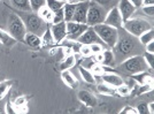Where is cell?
<instances>
[{
    "label": "cell",
    "mask_w": 154,
    "mask_h": 114,
    "mask_svg": "<svg viewBox=\"0 0 154 114\" xmlns=\"http://www.w3.org/2000/svg\"><path fill=\"white\" fill-rule=\"evenodd\" d=\"M21 19L23 20L24 24H26V31L32 32L35 35H37L39 37H42L44 35V32L50 28L48 24L46 23L44 20H42L37 14H32L28 13L21 16Z\"/></svg>",
    "instance_id": "6da1fadb"
},
{
    "label": "cell",
    "mask_w": 154,
    "mask_h": 114,
    "mask_svg": "<svg viewBox=\"0 0 154 114\" xmlns=\"http://www.w3.org/2000/svg\"><path fill=\"white\" fill-rule=\"evenodd\" d=\"M93 29L106 46H108L110 49H113L115 46V44L119 40V30L117 29L108 24H105V23L94 25Z\"/></svg>",
    "instance_id": "7a4b0ae2"
},
{
    "label": "cell",
    "mask_w": 154,
    "mask_h": 114,
    "mask_svg": "<svg viewBox=\"0 0 154 114\" xmlns=\"http://www.w3.org/2000/svg\"><path fill=\"white\" fill-rule=\"evenodd\" d=\"M122 29L129 32L131 36L138 38L141 33H144L149 29H153V27H152V23L148 22L147 20L140 19V17H137V19L131 17V19L127 20L125 22H123Z\"/></svg>",
    "instance_id": "3957f363"
},
{
    "label": "cell",
    "mask_w": 154,
    "mask_h": 114,
    "mask_svg": "<svg viewBox=\"0 0 154 114\" xmlns=\"http://www.w3.org/2000/svg\"><path fill=\"white\" fill-rule=\"evenodd\" d=\"M8 32L16 40L24 39V36L28 31H26V24L20 15H16V14L9 15V17H8Z\"/></svg>",
    "instance_id": "277c9868"
},
{
    "label": "cell",
    "mask_w": 154,
    "mask_h": 114,
    "mask_svg": "<svg viewBox=\"0 0 154 114\" xmlns=\"http://www.w3.org/2000/svg\"><path fill=\"white\" fill-rule=\"evenodd\" d=\"M121 69L128 74H138L140 71L147 69V65L145 62L143 55H132V57L125 59L121 63Z\"/></svg>",
    "instance_id": "5b68a950"
},
{
    "label": "cell",
    "mask_w": 154,
    "mask_h": 114,
    "mask_svg": "<svg viewBox=\"0 0 154 114\" xmlns=\"http://www.w3.org/2000/svg\"><path fill=\"white\" fill-rule=\"evenodd\" d=\"M106 14H107V12L105 11V8L103 6L98 5L94 1H90L88 15H86V24L89 27H94L97 24L103 23Z\"/></svg>",
    "instance_id": "8992f818"
},
{
    "label": "cell",
    "mask_w": 154,
    "mask_h": 114,
    "mask_svg": "<svg viewBox=\"0 0 154 114\" xmlns=\"http://www.w3.org/2000/svg\"><path fill=\"white\" fill-rule=\"evenodd\" d=\"M88 28H89V25L86 23H78L75 21L67 22V39L77 40L85 32Z\"/></svg>",
    "instance_id": "52a82bcc"
},
{
    "label": "cell",
    "mask_w": 154,
    "mask_h": 114,
    "mask_svg": "<svg viewBox=\"0 0 154 114\" xmlns=\"http://www.w3.org/2000/svg\"><path fill=\"white\" fill-rule=\"evenodd\" d=\"M103 23L110 25V27L115 28L117 30L122 29L123 20L120 12H119V9H117V7H113L107 12L106 16H105V20H103Z\"/></svg>",
    "instance_id": "ba28073f"
},
{
    "label": "cell",
    "mask_w": 154,
    "mask_h": 114,
    "mask_svg": "<svg viewBox=\"0 0 154 114\" xmlns=\"http://www.w3.org/2000/svg\"><path fill=\"white\" fill-rule=\"evenodd\" d=\"M113 49H115L117 54H121V55H130V54L135 51L136 46L132 39L123 37L122 39H119V40H117V43H116L115 46H114Z\"/></svg>",
    "instance_id": "9c48e42d"
},
{
    "label": "cell",
    "mask_w": 154,
    "mask_h": 114,
    "mask_svg": "<svg viewBox=\"0 0 154 114\" xmlns=\"http://www.w3.org/2000/svg\"><path fill=\"white\" fill-rule=\"evenodd\" d=\"M77 42L79 44H85V45H91V44H94V43H98V44H103V42L99 38V36L97 35V32L94 31L93 27H89L81 37L77 39ZM106 46V45H105Z\"/></svg>",
    "instance_id": "30bf717a"
},
{
    "label": "cell",
    "mask_w": 154,
    "mask_h": 114,
    "mask_svg": "<svg viewBox=\"0 0 154 114\" xmlns=\"http://www.w3.org/2000/svg\"><path fill=\"white\" fill-rule=\"evenodd\" d=\"M50 29H51V32L53 35L55 44L61 43L62 40H64L67 38V22L66 21H62L60 23L51 24Z\"/></svg>",
    "instance_id": "8fae6325"
},
{
    "label": "cell",
    "mask_w": 154,
    "mask_h": 114,
    "mask_svg": "<svg viewBox=\"0 0 154 114\" xmlns=\"http://www.w3.org/2000/svg\"><path fill=\"white\" fill-rule=\"evenodd\" d=\"M75 4H76V7H75L72 21L78 22V23H86V15H88L90 1H79Z\"/></svg>",
    "instance_id": "7c38bea8"
},
{
    "label": "cell",
    "mask_w": 154,
    "mask_h": 114,
    "mask_svg": "<svg viewBox=\"0 0 154 114\" xmlns=\"http://www.w3.org/2000/svg\"><path fill=\"white\" fill-rule=\"evenodd\" d=\"M117 9L122 16L123 22H125L127 20L131 19L132 15L135 14L136 8L129 0H119V5H117Z\"/></svg>",
    "instance_id": "4fadbf2b"
},
{
    "label": "cell",
    "mask_w": 154,
    "mask_h": 114,
    "mask_svg": "<svg viewBox=\"0 0 154 114\" xmlns=\"http://www.w3.org/2000/svg\"><path fill=\"white\" fill-rule=\"evenodd\" d=\"M78 99L81 103H83L85 106L88 107H94L97 104H98V99L93 93H91L90 91H86V90H81L78 92Z\"/></svg>",
    "instance_id": "5bb4252c"
},
{
    "label": "cell",
    "mask_w": 154,
    "mask_h": 114,
    "mask_svg": "<svg viewBox=\"0 0 154 114\" xmlns=\"http://www.w3.org/2000/svg\"><path fill=\"white\" fill-rule=\"evenodd\" d=\"M101 81L106 84H108L113 88H117L121 84H123V78L120 75H117L115 73H105L100 76Z\"/></svg>",
    "instance_id": "9a60e30c"
},
{
    "label": "cell",
    "mask_w": 154,
    "mask_h": 114,
    "mask_svg": "<svg viewBox=\"0 0 154 114\" xmlns=\"http://www.w3.org/2000/svg\"><path fill=\"white\" fill-rule=\"evenodd\" d=\"M61 78L69 88H76L77 87V80L75 75L70 71V69L67 70H61Z\"/></svg>",
    "instance_id": "2e32d148"
},
{
    "label": "cell",
    "mask_w": 154,
    "mask_h": 114,
    "mask_svg": "<svg viewBox=\"0 0 154 114\" xmlns=\"http://www.w3.org/2000/svg\"><path fill=\"white\" fill-rule=\"evenodd\" d=\"M37 15H38L42 20H44L47 24H52V23H53V19H54V12H52L51 9L46 6V5L39 9L38 12H37Z\"/></svg>",
    "instance_id": "e0dca14e"
},
{
    "label": "cell",
    "mask_w": 154,
    "mask_h": 114,
    "mask_svg": "<svg viewBox=\"0 0 154 114\" xmlns=\"http://www.w3.org/2000/svg\"><path fill=\"white\" fill-rule=\"evenodd\" d=\"M23 42L29 45L30 47H39L42 45V37H39L32 32H26Z\"/></svg>",
    "instance_id": "ac0fdd59"
},
{
    "label": "cell",
    "mask_w": 154,
    "mask_h": 114,
    "mask_svg": "<svg viewBox=\"0 0 154 114\" xmlns=\"http://www.w3.org/2000/svg\"><path fill=\"white\" fill-rule=\"evenodd\" d=\"M132 78L135 80L136 83H139V84H147V83H153V77L152 74H148L146 70L140 71L138 74H134Z\"/></svg>",
    "instance_id": "d6986e66"
},
{
    "label": "cell",
    "mask_w": 154,
    "mask_h": 114,
    "mask_svg": "<svg viewBox=\"0 0 154 114\" xmlns=\"http://www.w3.org/2000/svg\"><path fill=\"white\" fill-rule=\"evenodd\" d=\"M75 7H76L75 2H67V4H64L63 13H64V21L66 22L72 21L74 13H75Z\"/></svg>",
    "instance_id": "ffe728a7"
},
{
    "label": "cell",
    "mask_w": 154,
    "mask_h": 114,
    "mask_svg": "<svg viewBox=\"0 0 154 114\" xmlns=\"http://www.w3.org/2000/svg\"><path fill=\"white\" fill-rule=\"evenodd\" d=\"M115 63V55L110 50H103V62L101 65L103 66H108L113 67Z\"/></svg>",
    "instance_id": "44dd1931"
},
{
    "label": "cell",
    "mask_w": 154,
    "mask_h": 114,
    "mask_svg": "<svg viewBox=\"0 0 154 114\" xmlns=\"http://www.w3.org/2000/svg\"><path fill=\"white\" fill-rule=\"evenodd\" d=\"M79 74L81 77L83 78V81H85L86 83H90V84H94L96 83V76L92 74V71L89 69H86L85 67H79Z\"/></svg>",
    "instance_id": "7402d4cb"
},
{
    "label": "cell",
    "mask_w": 154,
    "mask_h": 114,
    "mask_svg": "<svg viewBox=\"0 0 154 114\" xmlns=\"http://www.w3.org/2000/svg\"><path fill=\"white\" fill-rule=\"evenodd\" d=\"M16 42H17V40L14 39V38L11 36L9 32L4 31V30L0 29V43H2L4 45H6V46H8V47H11V46H13Z\"/></svg>",
    "instance_id": "603a6c76"
},
{
    "label": "cell",
    "mask_w": 154,
    "mask_h": 114,
    "mask_svg": "<svg viewBox=\"0 0 154 114\" xmlns=\"http://www.w3.org/2000/svg\"><path fill=\"white\" fill-rule=\"evenodd\" d=\"M13 6L17 8L20 11L23 12H31V7H30V1L29 0H11Z\"/></svg>",
    "instance_id": "cb8c5ba5"
},
{
    "label": "cell",
    "mask_w": 154,
    "mask_h": 114,
    "mask_svg": "<svg viewBox=\"0 0 154 114\" xmlns=\"http://www.w3.org/2000/svg\"><path fill=\"white\" fill-rule=\"evenodd\" d=\"M75 65H76V58H75L74 54H69V55H67V58L62 61L61 66H60V69L61 70L70 69Z\"/></svg>",
    "instance_id": "d4e9b609"
},
{
    "label": "cell",
    "mask_w": 154,
    "mask_h": 114,
    "mask_svg": "<svg viewBox=\"0 0 154 114\" xmlns=\"http://www.w3.org/2000/svg\"><path fill=\"white\" fill-rule=\"evenodd\" d=\"M98 91L101 93V95H107V96H110V95H114L116 92V88H113V87H110L108 84H106V83H100V84H98Z\"/></svg>",
    "instance_id": "484cf974"
},
{
    "label": "cell",
    "mask_w": 154,
    "mask_h": 114,
    "mask_svg": "<svg viewBox=\"0 0 154 114\" xmlns=\"http://www.w3.org/2000/svg\"><path fill=\"white\" fill-rule=\"evenodd\" d=\"M139 42H140L141 44L145 45L147 44V43H149V42H152V40H154V32H153V29H149V30H147V31H145L144 33H141L140 36H139Z\"/></svg>",
    "instance_id": "4316f807"
},
{
    "label": "cell",
    "mask_w": 154,
    "mask_h": 114,
    "mask_svg": "<svg viewBox=\"0 0 154 114\" xmlns=\"http://www.w3.org/2000/svg\"><path fill=\"white\" fill-rule=\"evenodd\" d=\"M13 85V81H2L0 82V100L5 98V96L9 92V90Z\"/></svg>",
    "instance_id": "83f0119b"
},
{
    "label": "cell",
    "mask_w": 154,
    "mask_h": 114,
    "mask_svg": "<svg viewBox=\"0 0 154 114\" xmlns=\"http://www.w3.org/2000/svg\"><path fill=\"white\" fill-rule=\"evenodd\" d=\"M46 6L48 7L52 12H57L59 9L63 8L64 2L59 1V0H46Z\"/></svg>",
    "instance_id": "f1b7e54d"
},
{
    "label": "cell",
    "mask_w": 154,
    "mask_h": 114,
    "mask_svg": "<svg viewBox=\"0 0 154 114\" xmlns=\"http://www.w3.org/2000/svg\"><path fill=\"white\" fill-rule=\"evenodd\" d=\"M42 44L44 45H52V44H55V42H54V38H53V35H52L51 32V29L48 28L45 32H44V35L42 36Z\"/></svg>",
    "instance_id": "f546056e"
},
{
    "label": "cell",
    "mask_w": 154,
    "mask_h": 114,
    "mask_svg": "<svg viewBox=\"0 0 154 114\" xmlns=\"http://www.w3.org/2000/svg\"><path fill=\"white\" fill-rule=\"evenodd\" d=\"M107 71H110V69H107L106 66H103L101 63L94 65V66L92 67V74L94 76H101L103 74L107 73Z\"/></svg>",
    "instance_id": "4dcf8cb0"
},
{
    "label": "cell",
    "mask_w": 154,
    "mask_h": 114,
    "mask_svg": "<svg viewBox=\"0 0 154 114\" xmlns=\"http://www.w3.org/2000/svg\"><path fill=\"white\" fill-rule=\"evenodd\" d=\"M30 1V7L32 12H38L42 7L46 5V0H29Z\"/></svg>",
    "instance_id": "1f68e13d"
},
{
    "label": "cell",
    "mask_w": 154,
    "mask_h": 114,
    "mask_svg": "<svg viewBox=\"0 0 154 114\" xmlns=\"http://www.w3.org/2000/svg\"><path fill=\"white\" fill-rule=\"evenodd\" d=\"M144 60H145V62L147 65V67H149L151 69H153L154 67V53H149V52H146L145 51V53H144Z\"/></svg>",
    "instance_id": "d6a6232c"
},
{
    "label": "cell",
    "mask_w": 154,
    "mask_h": 114,
    "mask_svg": "<svg viewBox=\"0 0 154 114\" xmlns=\"http://www.w3.org/2000/svg\"><path fill=\"white\" fill-rule=\"evenodd\" d=\"M116 92L121 96H129L130 95V92H131V88H130L129 85H127V84L123 83V84H121L120 87L116 88Z\"/></svg>",
    "instance_id": "836d02e7"
},
{
    "label": "cell",
    "mask_w": 154,
    "mask_h": 114,
    "mask_svg": "<svg viewBox=\"0 0 154 114\" xmlns=\"http://www.w3.org/2000/svg\"><path fill=\"white\" fill-rule=\"evenodd\" d=\"M62 21H64L63 8H61V9H59L57 12H54V19H53V23H52V24H54V23H60V22H62Z\"/></svg>",
    "instance_id": "e575fe53"
},
{
    "label": "cell",
    "mask_w": 154,
    "mask_h": 114,
    "mask_svg": "<svg viewBox=\"0 0 154 114\" xmlns=\"http://www.w3.org/2000/svg\"><path fill=\"white\" fill-rule=\"evenodd\" d=\"M105 45L103 44H98V43H94V44L90 45V50L92 54H98V53H101L103 50H105Z\"/></svg>",
    "instance_id": "d590c367"
},
{
    "label": "cell",
    "mask_w": 154,
    "mask_h": 114,
    "mask_svg": "<svg viewBox=\"0 0 154 114\" xmlns=\"http://www.w3.org/2000/svg\"><path fill=\"white\" fill-rule=\"evenodd\" d=\"M153 90V83H147V84H140L138 89V95H143Z\"/></svg>",
    "instance_id": "8d00e7d4"
},
{
    "label": "cell",
    "mask_w": 154,
    "mask_h": 114,
    "mask_svg": "<svg viewBox=\"0 0 154 114\" xmlns=\"http://www.w3.org/2000/svg\"><path fill=\"white\" fill-rule=\"evenodd\" d=\"M78 53H81L83 57H90L91 54H92V53H91V50H90V45L81 44Z\"/></svg>",
    "instance_id": "74e56055"
},
{
    "label": "cell",
    "mask_w": 154,
    "mask_h": 114,
    "mask_svg": "<svg viewBox=\"0 0 154 114\" xmlns=\"http://www.w3.org/2000/svg\"><path fill=\"white\" fill-rule=\"evenodd\" d=\"M137 112L140 114H144V113H148V107H147V103H145V101H141L138 104V106H137Z\"/></svg>",
    "instance_id": "f35d334b"
},
{
    "label": "cell",
    "mask_w": 154,
    "mask_h": 114,
    "mask_svg": "<svg viewBox=\"0 0 154 114\" xmlns=\"http://www.w3.org/2000/svg\"><path fill=\"white\" fill-rule=\"evenodd\" d=\"M141 11L147 16H153L154 15V7L153 6H141Z\"/></svg>",
    "instance_id": "ab89813d"
},
{
    "label": "cell",
    "mask_w": 154,
    "mask_h": 114,
    "mask_svg": "<svg viewBox=\"0 0 154 114\" xmlns=\"http://www.w3.org/2000/svg\"><path fill=\"white\" fill-rule=\"evenodd\" d=\"M121 114H137V109L135 107H132V106H125V107H123L121 109Z\"/></svg>",
    "instance_id": "60d3db41"
},
{
    "label": "cell",
    "mask_w": 154,
    "mask_h": 114,
    "mask_svg": "<svg viewBox=\"0 0 154 114\" xmlns=\"http://www.w3.org/2000/svg\"><path fill=\"white\" fill-rule=\"evenodd\" d=\"M6 113L8 114H14V113H17V109L16 107L14 106L13 103H11V101H8L6 104Z\"/></svg>",
    "instance_id": "b9f144b4"
},
{
    "label": "cell",
    "mask_w": 154,
    "mask_h": 114,
    "mask_svg": "<svg viewBox=\"0 0 154 114\" xmlns=\"http://www.w3.org/2000/svg\"><path fill=\"white\" fill-rule=\"evenodd\" d=\"M94 2H97L98 5H100V6H103V8L106 6H108L110 2H113V0H93Z\"/></svg>",
    "instance_id": "7bdbcfd3"
},
{
    "label": "cell",
    "mask_w": 154,
    "mask_h": 114,
    "mask_svg": "<svg viewBox=\"0 0 154 114\" xmlns=\"http://www.w3.org/2000/svg\"><path fill=\"white\" fill-rule=\"evenodd\" d=\"M145 50H146V52L154 53V40H152V42H149V43L145 45Z\"/></svg>",
    "instance_id": "ee69618b"
},
{
    "label": "cell",
    "mask_w": 154,
    "mask_h": 114,
    "mask_svg": "<svg viewBox=\"0 0 154 114\" xmlns=\"http://www.w3.org/2000/svg\"><path fill=\"white\" fill-rule=\"evenodd\" d=\"M136 8H140L143 6V0H129Z\"/></svg>",
    "instance_id": "f6af8a7d"
},
{
    "label": "cell",
    "mask_w": 154,
    "mask_h": 114,
    "mask_svg": "<svg viewBox=\"0 0 154 114\" xmlns=\"http://www.w3.org/2000/svg\"><path fill=\"white\" fill-rule=\"evenodd\" d=\"M154 0H143V6H153Z\"/></svg>",
    "instance_id": "bcb514c9"
},
{
    "label": "cell",
    "mask_w": 154,
    "mask_h": 114,
    "mask_svg": "<svg viewBox=\"0 0 154 114\" xmlns=\"http://www.w3.org/2000/svg\"><path fill=\"white\" fill-rule=\"evenodd\" d=\"M147 107H148V113H149V114H153L154 113L153 103H147Z\"/></svg>",
    "instance_id": "7dc6e473"
},
{
    "label": "cell",
    "mask_w": 154,
    "mask_h": 114,
    "mask_svg": "<svg viewBox=\"0 0 154 114\" xmlns=\"http://www.w3.org/2000/svg\"><path fill=\"white\" fill-rule=\"evenodd\" d=\"M59 1H62L64 4H67V2H74V0H59Z\"/></svg>",
    "instance_id": "c3c4849f"
},
{
    "label": "cell",
    "mask_w": 154,
    "mask_h": 114,
    "mask_svg": "<svg viewBox=\"0 0 154 114\" xmlns=\"http://www.w3.org/2000/svg\"><path fill=\"white\" fill-rule=\"evenodd\" d=\"M79 1H90V0H77L76 2H79Z\"/></svg>",
    "instance_id": "681fc988"
},
{
    "label": "cell",
    "mask_w": 154,
    "mask_h": 114,
    "mask_svg": "<svg viewBox=\"0 0 154 114\" xmlns=\"http://www.w3.org/2000/svg\"><path fill=\"white\" fill-rule=\"evenodd\" d=\"M0 1H1V0H0Z\"/></svg>",
    "instance_id": "f907efd6"
}]
</instances>
